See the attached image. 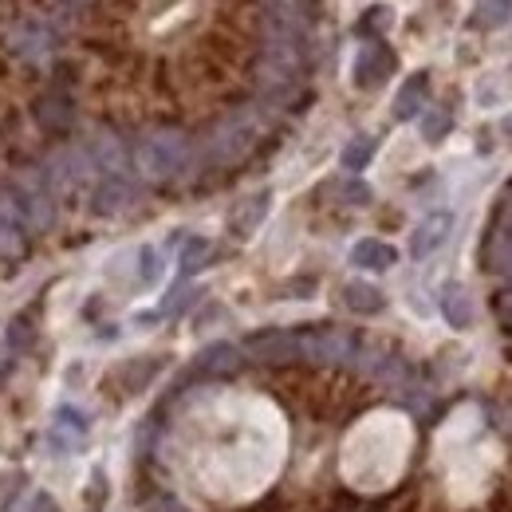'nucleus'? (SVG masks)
<instances>
[{"mask_svg": "<svg viewBox=\"0 0 512 512\" xmlns=\"http://www.w3.org/2000/svg\"><path fill=\"white\" fill-rule=\"evenodd\" d=\"M512 16V0H477L473 4V24L477 28H501L509 24Z\"/></svg>", "mask_w": 512, "mask_h": 512, "instance_id": "obj_12", "label": "nucleus"}, {"mask_svg": "<svg viewBox=\"0 0 512 512\" xmlns=\"http://www.w3.org/2000/svg\"><path fill=\"white\" fill-rule=\"evenodd\" d=\"M343 300H347L351 312H379L383 308V292L375 284H363V280H351L343 288Z\"/></svg>", "mask_w": 512, "mask_h": 512, "instance_id": "obj_11", "label": "nucleus"}, {"mask_svg": "<svg viewBox=\"0 0 512 512\" xmlns=\"http://www.w3.org/2000/svg\"><path fill=\"white\" fill-rule=\"evenodd\" d=\"M371 154H375V138H355V142L343 150V166H347V170H363V166L371 162Z\"/></svg>", "mask_w": 512, "mask_h": 512, "instance_id": "obj_15", "label": "nucleus"}, {"mask_svg": "<svg viewBox=\"0 0 512 512\" xmlns=\"http://www.w3.org/2000/svg\"><path fill=\"white\" fill-rule=\"evenodd\" d=\"M410 453V422L398 414H371L343 446V477L359 493H383L398 481Z\"/></svg>", "mask_w": 512, "mask_h": 512, "instance_id": "obj_1", "label": "nucleus"}, {"mask_svg": "<svg viewBox=\"0 0 512 512\" xmlns=\"http://www.w3.org/2000/svg\"><path fill=\"white\" fill-rule=\"evenodd\" d=\"M390 71H394V56H390V48L379 44V40L363 44V52L355 56V83H359V87H379Z\"/></svg>", "mask_w": 512, "mask_h": 512, "instance_id": "obj_4", "label": "nucleus"}, {"mask_svg": "<svg viewBox=\"0 0 512 512\" xmlns=\"http://www.w3.org/2000/svg\"><path fill=\"white\" fill-rule=\"evenodd\" d=\"M449 225H453V217H449V213H430V217H426V221H422V225L414 229L410 253L418 256V260H422L426 253H434V249H438V245L446 241Z\"/></svg>", "mask_w": 512, "mask_h": 512, "instance_id": "obj_5", "label": "nucleus"}, {"mask_svg": "<svg viewBox=\"0 0 512 512\" xmlns=\"http://www.w3.org/2000/svg\"><path fill=\"white\" fill-rule=\"evenodd\" d=\"M127 201V186L115 178V182H103L99 190H95V209L99 213H111V209H119Z\"/></svg>", "mask_w": 512, "mask_h": 512, "instance_id": "obj_14", "label": "nucleus"}, {"mask_svg": "<svg viewBox=\"0 0 512 512\" xmlns=\"http://www.w3.org/2000/svg\"><path fill=\"white\" fill-rule=\"evenodd\" d=\"M449 127H453V119H449L446 111H430V115L422 119V134H426V142H438V138H446Z\"/></svg>", "mask_w": 512, "mask_h": 512, "instance_id": "obj_16", "label": "nucleus"}, {"mask_svg": "<svg viewBox=\"0 0 512 512\" xmlns=\"http://www.w3.org/2000/svg\"><path fill=\"white\" fill-rule=\"evenodd\" d=\"M205 253H209V245H205V241H190V249L182 253V268H186V272H193V268H201V260H205Z\"/></svg>", "mask_w": 512, "mask_h": 512, "instance_id": "obj_18", "label": "nucleus"}, {"mask_svg": "<svg viewBox=\"0 0 512 512\" xmlns=\"http://www.w3.org/2000/svg\"><path fill=\"white\" fill-rule=\"evenodd\" d=\"M438 461L446 473L449 493L457 501L481 493V485L489 481L493 465H497V449L481 434V418L477 410H457L446 422L442 438H438Z\"/></svg>", "mask_w": 512, "mask_h": 512, "instance_id": "obj_2", "label": "nucleus"}, {"mask_svg": "<svg viewBox=\"0 0 512 512\" xmlns=\"http://www.w3.org/2000/svg\"><path fill=\"white\" fill-rule=\"evenodd\" d=\"M268 213V193H260V197H253V205H245L237 217H233V229L237 233H253L256 225H260V217Z\"/></svg>", "mask_w": 512, "mask_h": 512, "instance_id": "obj_13", "label": "nucleus"}, {"mask_svg": "<svg viewBox=\"0 0 512 512\" xmlns=\"http://www.w3.org/2000/svg\"><path fill=\"white\" fill-rule=\"evenodd\" d=\"M186 162V138L182 134H154L138 146V166L146 178H170Z\"/></svg>", "mask_w": 512, "mask_h": 512, "instance_id": "obj_3", "label": "nucleus"}, {"mask_svg": "<svg viewBox=\"0 0 512 512\" xmlns=\"http://www.w3.org/2000/svg\"><path fill=\"white\" fill-rule=\"evenodd\" d=\"M16 48L24 60H44L52 52V28L48 24H24L16 32Z\"/></svg>", "mask_w": 512, "mask_h": 512, "instance_id": "obj_8", "label": "nucleus"}, {"mask_svg": "<svg viewBox=\"0 0 512 512\" xmlns=\"http://www.w3.org/2000/svg\"><path fill=\"white\" fill-rule=\"evenodd\" d=\"M67 4H75V8H87V4H91V0H67Z\"/></svg>", "mask_w": 512, "mask_h": 512, "instance_id": "obj_21", "label": "nucleus"}, {"mask_svg": "<svg viewBox=\"0 0 512 512\" xmlns=\"http://www.w3.org/2000/svg\"><path fill=\"white\" fill-rule=\"evenodd\" d=\"M154 276H158V256H154V253H142V280L150 284Z\"/></svg>", "mask_w": 512, "mask_h": 512, "instance_id": "obj_19", "label": "nucleus"}, {"mask_svg": "<svg viewBox=\"0 0 512 512\" xmlns=\"http://www.w3.org/2000/svg\"><path fill=\"white\" fill-rule=\"evenodd\" d=\"M71 119H75V111H71V99L64 95V87H52V91L40 99V123L60 134V130L71 127Z\"/></svg>", "mask_w": 512, "mask_h": 512, "instance_id": "obj_6", "label": "nucleus"}, {"mask_svg": "<svg viewBox=\"0 0 512 512\" xmlns=\"http://www.w3.org/2000/svg\"><path fill=\"white\" fill-rule=\"evenodd\" d=\"M442 312H446V320L453 327H469L473 323V308H469V296H465L461 284H446L442 288Z\"/></svg>", "mask_w": 512, "mask_h": 512, "instance_id": "obj_9", "label": "nucleus"}, {"mask_svg": "<svg viewBox=\"0 0 512 512\" xmlns=\"http://www.w3.org/2000/svg\"><path fill=\"white\" fill-rule=\"evenodd\" d=\"M347 197H351V201H371V190H367L363 182H351V186H347Z\"/></svg>", "mask_w": 512, "mask_h": 512, "instance_id": "obj_20", "label": "nucleus"}, {"mask_svg": "<svg viewBox=\"0 0 512 512\" xmlns=\"http://www.w3.org/2000/svg\"><path fill=\"white\" fill-rule=\"evenodd\" d=\"M351 264L383 272V268H390V264H394V249H390V245H383V241H359V245L351 249Z\"/></svg>", "mask_w": 512, "mask_h": 512, "instance_id": "obj_10", "label": "nucleus"}, {"mask_svg": "<svg viewBox=\"0 0 512 512\" xmlns=\"http://www.w3.org/2000/svg\"><path fill=\"white\" fill-rule=\"evenodd\" d=\"M426 91H430L426 71L410 75V79H406V87H402V91H398V99H394V115H398V119H414V115L422 111V103H426Z\"/></svg>", "mask_w": 512, "mask_h": 512, "instance_id": "obj_7", "label": "nucleus"}, {"mask_svg": "<svg viewBox=\"0 0 512 512\" xmlns=\"http://www.w3.org/2000/svg\"><path fill=\"white\" fill-rule=\"evenodd\" d=\"M390 8L386 4H375V8H367V16L359 20V32H386L390 28Z\"/></svg>", "mask_w": 512, "mask_h": 512, "instance_id": "obj_17", "label": "nucleus"}]
</instances>
